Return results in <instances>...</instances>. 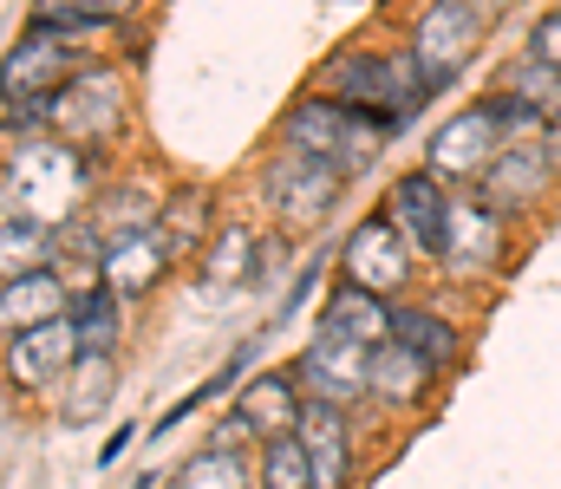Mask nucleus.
Wrapping results in <instances>:
<instances>
[{"instance_id":"15","label":"nucleus","mask_w":561,"mask_h":489,"mask_svg":"<svg viewBox=\"0 0 561 489\" xmlns=\"http://www.w3.org/2000/svg\"><path fill=\"white\" fill-rule=\"evenodd\" d=\"M163 268H170V248L157 242V235H125V242H112L105 248V288L118 294V301H138V294H150L157 281H163Z\"/></svg>"},{"instance_id":"5","label":"nucleus","mask_w":561,"mask_h":489,"mask_svg":"<svg viewBox=\"0 0 561 489\" xmlns=\"http://www.w3.org/2000/svg\"><path fill=\"white\" fill-rule=\"evenodd\" d=\"M294 385H300L313 405H353L359 392H373V346H353V339L320 333V339L294 359Z\"/></svg>"},{"instance_id":"8","label":"nucleus","mask_w":561,"mask_h":489,"mask_svg":"<svg viewBox=\"0 0 561 489\" xmlns=\"http://www.w3.org/2000/svg\"><path fill=\"white\" fill-rule=\"evenodd\" d=\"M340 176L346 170H333L327 158H307V151H280L268 163V176H262V189H268V202H275L287 222H320L327 209H333V196H340Z\"/></svg>"},{"instance_id":"14","label":"nucleus","mask_w":561,"mask_h":489,"mask_svg":"<svg viewBox=\"0 0 561 489\" xmlns=\"http://www.w3.org/2000/svg\"><path fill=\"white\" fill-rule=\"evenodd\" d=\"M503 248V229H496V209L490 202H457L450 209V242H444V268L457 275H483Z\"/></svg>"},{"instance_id":"32","label":"nucleus","mask_w":561,"mask_h":489,"mask_svg":"<svg viewBox=\"0 0 561 489\" xmlns=\"http://www.w3.org/2000/svg\"><path fill=\"white\" fill-rule=\"evenodd\" d=\"M196 222H203V196H190V202H183V209L170 216V229H176V242H190V235H196Z\"/></svg>"},{"instance_id":"34","label":"nucleus","mask_w":561,"mask_h":489,"mask_svg":"<svg viewBox=\"0 0 561 489\" xmlns=\"http://www.w3.org/2000/svg\"><path fill=\"white\" fill-rule=\"evenodd\" d=\"M549 158L561 163V118H556V125H549Z\"/></svg>"},{"instance_id":"19","label":"nucleus","mask_w":561,"mask_h":489,"mask_svg":"<svg viewBox=\"0 0 561 489\" xmlns=\"http://www.w3.org/2000/svg\"><path fill=\"white\" fill-rule=\"evenodd\" d=\"M66 321V288H59V275H20V281H7V333H33V326H53Z\"/></svg>"},{"instance_id":"31","label":"nucleus","mask_w":561,"mask_h":489,"mask_svg":"<svg viewBox=\"0 0 561 489\" xmlns=\"http://www.w3.org/2000/svg\"><path fill=\"white\" fill-rule=\"evenodd\" d=\"M529 59H542V66H556V72H561V13L536 26V53H529Z\"/></svg>"},{"instance_id":"13","label":"nucleus","mask_w":561,"mask_h":489,"mask_svg":"<svg viewBox=\"0 0 561 489\" xmlns=\"http://www.w3.org/2000/svg\"><path fill=\"white\" fill-rule=\"evenodd\" d=\"M294 438H300V451L313 457V477H320V489H340L346 477H353V438H346L340 405H307Z\"/></svg>"},{"instance_id":"23","label":"nucleus","mask_w":561,"mask_h":489,"mask_svg":"<svg viewBox=\"0 0 561 489\" xmlns=\"http://www.w3.org/2000/svg\"><path fill=\"white\" fill-rule=\"evenodd\" d=\"M424 372H431V365H424L419 352H405V346H392V339L373 352V392H386V398H419Z\"/></svg>"},{"instance_id":"29","label":"nucleus","mask_w":561,"mask_h":489,"mask_svg":"<svg viewBox=\"0 0 561 489\" xmlns=\"http://www.w3.org/2000/svg\"><path fill=\"white\" fill-rule=\"evenodd\" d=\"M510 92H516L529 112H549V98H561V72L542 66V59H523V66L510 72Z\"/></svg>"},{"instance_id":"26","label":"nucleus","mask_w":561,"mask_h":489,"mask_svg":"<svg viewBox=\"0 0 561 489\" xmlns=\"http://www.w3.org/2000/svg\"><path fill=\"white\" fill-rule=\"evenodd\" d=\"M170 489H249V470H242V457H229V451H203V457H190L183 470H176V484Z\"/></svg>"},{"instance_id":"17","label":"nucleus","mask_w":561,"mask_h":489,"mask_svg":"<svg viewBox=\"0 0 561 489\" xmlns=\"http://www.w3.org/2000/svg\"><path fill=\"white\" fill-rule=\"evenodd\" d=\"M549 170H556L549 144H510V151L496 158V170H490V183H483L490 209H496V202H503V209L536 202V196H542V183H549Z\"/></svg>"},{"instance_id":"24","label":"nucleus","mask_w":561,"mask_h":489,"mask_svg":"<svg viewBox=\"0 0 561 489\" xmlns=\"http://www.w3.org/2000/svg\"><path fill=\"white\" fill-rule=\"evenodd\" d=\"M79 352H112V339H118V294L112 288H92L85 301H79Z\"/></svg>"},{"instance_id":"16","label":"nucleus","mask_w":561,"mask_h":489,"mask_svg":"<svg viewBox=\"0 0 561 489\" xmlns=\"http://www.w3.org/2000/svg\"><path fill=\"white\" fill-rule=\"evenodd\" d=\"M66 359H79V326H72V321H53V326H33V333H13V346H7V365H13V379H20V385H39V379H53Z\"/></svg>"},{"instance_id":"4","label":"nucleus","mask_w":561,"mask_h":489,"mask_svg":"<svg viewBox=\"0 0 561 489\" xmlns=\"http://www.w3.org/2000/svg\"><path fill=\"white\" fill-rule=\"evenodd\" d=\"M477 46H483L477 7H470V0H431L424 20H419V33H412V66H419V79L431 92H444V85L477 59Z\"/></svg>"},{"instance_id":"21","label":"nucleus","mask_w":561,"mask_h":489,"mask_svg":"<svg viewBox=\"0 0 561 489\" xmlns=\"http://www.w3.org/2000/svg\"><path fill=\"white\" fill-rule=\"evenodd\" d=\"M255 242H249V229H222L216 235V248H209V261H203V288L209 294H222V288H242L249 281V268H255Z\"/></svg>"},{"instance_id":"18","label":"nucleus","mask_w":561,"mask_h":489,"mask_svg":"<svg viewBox=\"0 0 561 489\" xmlns=\"http://www.w3.org/2000/svg\"><path fill=\"white\" fill-rule=\"evenodd\" d=\"M320 333H333V339H353V346H386L392 339V314L366 294V288H340L333 301H327V314H320Z\"/></svg>"},{"instance_id":"20","label":"nucleus","mask_w":561,"mask_h":489,"mask_svg":"<svg viewBox=\"0 0 561 489\" xmlns=\"http://www.w3.org/2000/svg\"><path fill=\"white\" fill-rule=\"evenodd\" d=\"M392 346H405V352H419L424 365H437V359L457 352V333L437 314H424V307H392Z\"/></svg>"},{"instance_id":"6","label":"nucleus","mask_w":561,"mask_h":489,"mask_svg":"<svg viewBox=\"0 0 561 489\" xmlns=\"http://www.w3.org/2000/svg\"><path fill=\"white\" fill-rule=\"evenodd\" d=\"M496 138H503L496 105H470V112H457V118L424 144L431 176H437V183H463V176H477V170H496V158H503Z\"/></svg>"},{"instance_id":"28","label":"nucleus","mask_w":561,"mask_h":489,"mask_svg":"<svg viewBox=\"0 0 561 489\" xmlns=\"http://www.w3.org/2000/svg\"><path fill=\"white\" fill-rule=\"evenodd\" d=\"M39 255H46V229L26 216H7V281L39 275Z\"/></svg>"},{"instance_id":"25","label":"nucleus","mask_w":561,"mask_h":489,"mask_svg":"<svg viewBox=\"0 0 561 489\" xmlns=\"http://www.w3.org/2000/svg\"><path fill=\"white\" fill-rule=\"evenodd\" d=\"M262 489H320L313 457L300 451V438H275V444H268V457H262Z\"/></svg>"},{"instance_id":"12","label":"nucleus","mask_w":561,"mask_h":489,"mask_svg":"<svg viewBox=\"0 0 561 489\" xmlns=\"http://www.w3.org/2000/svg\"><path fill=\"white\" fill-rule=\"evenodd\" d=\"M300 411H307V405H300V385H294L287 372H262V379H249L242 398H236V418H242L255 438H268V444L300 431Z\"/></svg>"},{"instance_id":"22","label":"nucleus","mask_w":561,"mask_h":489,"mask_svg":"<svg viewBox=\"0 0 561 489\" xmlns=\"http://www.w3.org/2000/svg\"><path fill=\"white\" fill-rule=\"evenodd\" d=\"M112 398V352H79V372H72V392H66V418L85 424L99 418Z\"/></svg>"},{"instance_id":"30","label":"nucleus","mask_w":561,"mask_h":489,"mask_svg":"<svg viewBox=\"0 0 561 489\" xmlns=\"http://www.w3.org/2000/svg\"><path fill=\"white\" fill-rule=\"evenodd\" d=\"M138 0H39V13H72V20H118V13H131Z\"/></svg>"},{"instance_id":"27","label":"nucleus","mask_w":561,"mask_h":489,"mask_svg":"<svg viewBox=\"0 0 561 489\" xmlns=\"http://www.w3.org/2000/svg\"><path fill=\"white\" fill-rule=\"evenodd\" d=\"M150 222H157L150 189H112V202L99 209V229H105L112 242H125V235H150Z\"/></svg>"},{"instance_id":"2","label":"nucleus","mask_w":561,"mask_h":489,"mask_svg":"<svg viewBox=\"0 0 561 489\" xmlns=\"http://www.w3.org/2000/svg\"><path fill=\"white\" fill-rule=\"evenodd\" d=\"M327 85H333L340 105L366 112V118L386 125V131H399L424 98H431V85L419 79L412 53H353V59H333V66H327Z\"/></svg>"},{"instance_id":"7","label":"nucleus","mask_w":561,"mask_h":489,"mask_svg":"<svg viewBox=\"0 0 561 489\" xmlns=\"http://www.w3.org/2000/svg\"><path fill=\"white\" fill-rule=\"evenodd\" d=\"M125 118V92H118V72H72L53 98H46V125L66 131V138H105L118 131Z\"/></svg>"},{"instance_id":"9","label":"nucleus","mask_w":561,"mask_h":489,"mask_svg":"<svg viewBox=\"0 0 561 489\" xmlns=\"http://www.w3.org/2000/svg\"><path fill=\"white\" fill-rule=\"evenodd\" d=\"M340 261H346L353 288H366V294H392V288L405 281V229H399V222H359V229L346 235Z\"/></svg>"},{"instance_id":"3","label":"nucleus","mask_w":561,"mask_h":489,"mask_svg":"<svg viewBox=\"0 0 561 489\" xmlns=\"http://www.w3.org/2000/svg\"><path fill=\"white\" fill-rule=\"evenodd\" d=\"M287 144L307 151V158H327L333 170L353 176V170H366V163L379 158L386 125H373L366 112H353L340 98H307V105L287 112Z\"/></svg>"},{"instance_id":"33","label":"nucleus","mask_w":561,"mask_h":489,"mask_svg":"<svg viewBox=\"0 0 561 489\" xmlns=\"http://www.w3.org/2000/svg\"><path fill=\"white\" fill-rule=\"evenodd\" d=\"M125 444H131V424H125V431H112V444H105V457H99V464H118V457H125Z\"/></svg>"},{"instance_id":"1","label":"nucleus","mask_w":561,"mask_h":489,"mask_svg":"<svg viewBox=\"0 0 561 489\" xmlns=\"http://www.w3.org/2000/svg\"><path fill=\"white\" fill-rule=\"evenodd\" d=\"M79 196H85L79 151L39 144V138H26V144L7 151V216H26V222L53 229V222L79 216Z\"/></svg>"},{"instance_id":"10","label":"nucleus","mask_w":561,"mask_h":489,"mask_svg":"<svg viewBox=\"0 0 561 489\" xmlns=\"http://www.w3.org/2000/svg\"><path fill=\"white\" fill-rule=\"evenodd\" d=\"M450 209H457V196H444V183H437L431 170L399 176V189H392V216H399V229L412 235V248L437 255V261H444V242H450Z\"/></svg>"},{"instance_id":"11","label":"nucleus","mask_w":561,"mask_h":489,"mask_svg":"<svg viewBox=\"0 0 561 489\" xmlns=\"http://www.w3.org/2000/svg\"><path fill=\"white\" fill-rule=\"evenodd\" d=\"M72 79V46L66 39H53V33H39V26H26V39L7 53V98H53L59 85Z\"/></svg>"}]
</instances>
